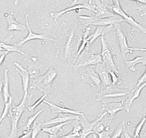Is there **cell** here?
Returning a JSON list of instances; mask_svg holds the SVG:
<instances>
[{"mask_svg": "<svg viewBox=\"0 0 146 138\" xmlns=\"http://www.w3.org/2000/svg\"><path fill=\"white\" fill-rule=\"evenodd\" d=\"M146 83H143L142 85H140L138 88H133L132 90H130L129 93L128 95H126L125 100L123 101V106H124V110H125L127 112L130 111V108L132 105L133 102L136 99L139 98L140 95L141 91L145 88Z\"/></svg>", "mask_w": 146, "mask_h": 138, "instance_id": "obj_12", "label": "cell"}, {"mask_svg": "<svg viewBox=\"0 0 146 138\" xmlns=\"http://www.w3.org/2000/svg\"><path fill=\"white\" fill-rule=\"evenodd\" d=\"M8 53H9L8 52H7V51H5V52H4L3 53H2V54L0 55V66L2 64V63H3L4 61H5V58L6 55H7Z\"/></svg>", "mask_w": 146, "mask_h": 138, "instance_id": "obj_38", "label": "cell"}, {"mask_svg": "<svg viewBox=\"0 0 146 138\" xmlns=\"http://www.w3.org/2000/svg\"><path fill=\"white\" fill-rule=\"evenodd\" d=\"M106 114H107V113L104 112L101 115L99 116L98 117L96 118L94 121L93 122H89L85 115L82 116L81 118H80V125L82 127V131L80 135L77 138H87L90 134H94V131H93V128H94V126L98 122L101 121L105 117V116Z\"/></svg>", "mask_w": 146, "mask_h": 138, "instance_id": "obj_8", "label": "cell"}, {"mask_svg": "<svg viewBox=\"0 0 146 138\" xmlns=\"http://www.w3.org/2000/svg\"><path fill=\"white\" fill-rule=\"evenodd\" d=\"M108 73H109L110 78H111V85L117 86L122 84V78H119V77L118 76V75L116 74V73H113V72H111V71H108Z\"/></svg>", "mask_w": 146, "mask_h": 138, "instance_id": "obj_29", "label": "cell"}, {"mask_svg": "<svg viewBox=\"0 0 146 138\" xmlns=\"http://www.w3.org/2000/svg\"><path fill=\"white\" fill-rule=\"evenodd\" d=\"M95 8H96V12H95L96 16H95V17L106 18V17H111L115 16L111 11L108 10V6L101 3L100 0H96V5H95Z\"/></svg>", "mask_w": 146, "mask_h": 138, "instance_id": "obj_19", "label": "cell"}, {"mask_svg": "<svg viewBox=\"0 0 146 138\" xmlns=\"http://www.w3.org/2000/svg\"><path fill=\"white\" fill-rule=\"evenodd\" d=\"M91 2H92V0H88V4L91 5Z\"/></svg>", "mask_w": 146, "mask_h": 138, "instance_id": "obj_42", "label": "cell"}, {"mask_svg": "<svg viewBox=\"0 0 146 138\" xmlns=\"http://www.w3.org/2000/svg\"><path fill=\"white\" fill-rule=\"evenodd\" d=\"M46 96H47V93H44V94H43V95L42 96H41L40 98H39V99L36 101V102H35L33 103V104H32L31 105V106L28 107V110H29V111L33 112V110H35L36 108H37V107L39 106V104H42V102L43 101H44V99H45Z\"/></svg>", "mask_w": 146, "mask_h": 138, "instance_id": "obj_33", "label": "cell"}, {"mask_svg": "<svg viewBox=\"0 0 146 138\" xmlns=\"http://www.w3.org/2000/svg\"><path fill=\"white\" fill-rule=\"evenodd\" d=\"M129 90H122L117 88L116 86L110 85L100 93H97V101L102 103L111 102H123V97L129 93Z\"/></svg>", "mask_w": 146, "mask_h": 138, "instance_id": "obj_1", "label": "cell"}, {"mask_svg": "<svg viewBox=\"0 0 146 138\" xmlns=\"http://www.w3.org/2000/svg\"><path fill=\"white\" fill-rule=\"evenodd\" d=\"M91 28L90 27H87V28H85V30L84 31L83 33V36H82V42L80 43V46L79 47V49L77 51V53H76V55L74 58V61H73V63H75L76 61V60L78 59V58L80 57V55L82 53V52L84 51L86 47L88 46H89V41L91 40V35H89V34H90V32H91Z\"/></svg>", "mask_w": 146, "mask_h": 138, "instance_id": "obj_18", "label": "cell"}, {"mask_svg": "<svg viewBox=\"0 0 146 138\" xmlns=\"http://www.w3.org/2000/svg\"><path fill=\"white\" fill-rule=\"evenodd\" d=\"M102 110H105L110 115V118L113 119L117 113L124 110L123 102H111L102 103Z\"/></svg>", "mask_w": 146, "mask_h": 138, "instance_id": "obj_15", "label": "cell"}, {"mask_svg": "<svg viewBox=\"0 0 146 138\" xmlns=\"http://www.w3.org/2000/svg\"><path fill=\"white\" fill-rule=\"evenodd\" d=\"M41 131H42V124L33 123V125L31 130V138H36L39 132H41Z\"/></svg>", "mask_w": 146, "mask_h": 138, "instance_id": "obj_28", "label": "cell"}, {"mask_svg": "<svg viewBox=\"0 0 146 138\" xmlns=\"http://www.w3.org/2000/svg\"><path fill=\"white\" fill-rule=\"evenodd\" d=\"M2 86H3V82L0 80V93H2Z\"/></svg>", "mask_w": 146, "mask_h": 138, "instance_id": "obj_41", "label": "cell"}, {"mask_svg": "<svg viewBox=\"0 0 146 138\" xmlns=\"http://www.w3.org/2000/svg\"><path fill=\"white\" fill-rule=\"evenodd\" d=\"M117 138H121V137H117Z\"/></svg>", "mask_w": 146, "mask_h": 138, "instance_id": "obj_45", "label": "cell"}, {"mask_svg": "<svg viewBox=\"0 0 146 138\" xmlns=\"http://www.w3.org/2000/svg\"><path fill=\"white\" fill-rule=\"evenodd\" d=\"M19 138H31V130L25 131L22 136H20Z\"/></svg>", "mask_w": 146, "mask_h": 138, "instance_id": "obj_39", "label": "cell"}, {"mask_svg": "<svg viewBox=\"0 0 146 138\" xmlns=\"http://www.w3.org/2000/svg\"><path fill=\"white\" fill-rule=\"evenodd\" d=\"M125 65L129 69V70H131V72H135L136 66L138 65V64H143L144 66H145L146 58L145 56H143V57L137 56L133 60L125 61Z\"/></svg>", "mask_w": 146, "mask_h": 138, "instance_id": "obj_23", "label": "cell"}, {"mask_svg": "<svg viewBox=\"0 0 146 138\" xmlns=\"http://www.w3.org/2000/svg\"><path fill=\"white\" fill-rule=\"evenodd\" d=\"M14 65L17 67L16 68V71L19 74V75L21 76V79H22V89H23V92H24L23 97L27 99V97H28V88H29L31 72H30L29 69H25L21 64L17 63V62H15Z\"/></svg>", "mask_w": 146, "mask_h": 138, "instance_id": "obj_10", "label": "cell"}, {"mask_svg": "<svg viewBox=\"0 0 146 138\" xmlns=\"http://www.w3.org/2000/svg\"><path fill=\"white\" fill-rule=\"evenodd\" d=\"M25 19H26V28L28 29V35L25 37L24 39H22V40H20L19 43H16V46H15L17 47H21L25 43H26L28 41L31 40H48L50 41H55V40L54 38H50V37H46L44 36V34H36L33 33V32L31 29V27H30L29 25V21H28V14L25 15Z\"/></svg>", "mask_w": 146, "mask_h": 138, "instance_id": "obj_9", "label": "cell"}, {"mask_svg": "<svg viewBox=\"0 0 146 138\" xmlns=\"http://www.w3.org/2000/svg\"><path fill=\"white\" fill-rule=\"evenodd\" d=\"M57 76V72L53 68H49L46 73L42 76H32L34 78V84L36 87L47 93L50 90V85L54 81L56 77Z\"/></svg>", "mask_w": 146, "mask_h": 138, "instance_id": "obj_7", "label": "cell"}, {"mask_svg": "<svg viewBox=\"0 0 146 138\" xmlns=\"http://www.w3.org/2000/svg\"><path fill=\"white\" fill-rule=\"evenodd\" d=\"M115 30H116V35H117V40H118L119 46L120 48L121 54L122 55V58H125L126 54L131 53L132 54L133 52H145V48H135V47H131L128 45V40L127 37L123 33L122 30L120 28V25L119 24H115L114 26Z\"/></svg>", "mask_w": 146, "mask_h": 138, "instance_id": "obj_5", "label": "cell"}, {"mask_svg": "<svg viewBox=\"0 0 146 138\" xmlns=\"http://www.w3.org/2000/svg\"><path fill=\"white\" fill-rule=\"evenodd\" d=\"M26 100H27L26 98L22 97L21 102L18 105H15L13 107H12V105H11V108H10L7 115L11 119V129L8 138H16V137H17V132H18V123L22 114L25 111Z\"/></svg>", "mask_w": 146, "mask_h": 138, "instance_id": "obj_2", "label": "cell"}, {"mask_svg": "<svg viewBox=\"0 0 146 138\" xmlns=\"http://www.w3.org/2000/svg\"><path fill=\"white\" fill-rule=\"evenodd\" d=\"M80 116L76 115H72V114H59V115L56 117L54 119H50L45 123H42V125H56L59 123H65L68 121H74V120H80Z\"/></svg>", "mask_w": 146, "mask_h": 138, "instance_id": "obj_17", "label": "cell"}, {"mask_svg": "<svg viewBox=\"0 0 146 138\" xmlns=\"http://www.w3.org/2000/svg\"><path fill=\"white\" fill-rule=\"evenodd\" d=\"M124 127H125V125H124V123H123L122 125H120L118 128H117V130L115 131L112 134V135L110 137V138H117L118 137H120L122 134V131H123Z\"/></svg>", "mask_w": 146, "mask_h": 138, "instance_id": "obj_35", "label": "cell"}, {"mask_svg": "<svg viewBox=\"0 0 146 138\" xmlns=\"http://www.w3.org/2000/svg\"><path fill=\"white\" fill-rule=\"evenodd\" d=\"M81 78L89 85L92 87H96L100 89V84H101L100 78L98 74L95 72L94 69H91V68L88 69L85 73H82Z\"/></svg>", "mask_w": 146, "mask_h": 138, "instance_id": "obj_14", "label": "cell"}, {"mask_svg": "<svg viewBox=\"0 0 146 138\" xmlns=\"http://www.w3.org/2000/svg\"><path fill=\"white\" fill-rule=\"evenodd\" d=\"M128 1H130V0H128ZM131 1H134V2H139V3L144 4V5H145L146 3V0H131Z\"/></svg>", "mask_w": 146, "mask_h": 138, "instance_id": "obj_40", "label": "cell"}, {"mask_svg": "<svg viewBox=\"0 0 146 138\" xmlns=\"http://www.w3.org/2000/svg\"><path fill=\"white\" fill-rule=\"evenodd\" d=\"M94 70L98 74L99 77L100 78V81H101L100 90H104L108 86L111 85V78H110L108 71L105 68V67L102 65V63L96 64Z\"/></svg>", "mask_w": 146, "mask_h": 138, "instance_id": "obj_13", "label": "cell"}, {"mask_svg": "<svg viewBox=\"0 0 146 138\" xmlns=\"http://www.w3.org/2000/svg\"><path fill=\"white\" fill-rule=\"evenodd\" d=\"M44 108L43 109H42V110H39V111L37 112L36 114H34L33 116H31V117L29 118V119H28V122H27V125H26V127H25V131H29L31 130V125H33V123L35 122V120L36 119V118L38 117V116L39 115V114H41V113H42L43 111H44Z\"/></svg>", "mask_w": 146, "mask_h": 138, "instance_id": "obj_31", "label": "cell"}, {"mask_svg": "<svg viewBox=\"0 0 146 138\" xmlns=\"http://www.w3.org/2000/svg\"><path fill=\"white\" fill-rule=\"evenodd\" d=\"M145 82H146V73H145V70L143 74L142 75L140 78H139V80H138V81H137V84H136L135 88H138L139 86L142 85L143 83H145Z\"/></svg>", "mask_w": 146, "mask_h": 138, "instance_id": "obj_36", "label": "cell"}, {"mask_svg": "<svg viewBox=\"0 0 146 138\" xmlns=\"http://www.w3.org/2000/svg\"><path fill=\"white\" fill-rule=\"evenodd\" d=\"M0 138H2V137H0Z\"/></svg>", "mask_w": 146, "mask_h": 138, "instance_id": "obj_46", "label": "cell"}, {"mask_svg": "<svg viewBox=\"0 0 146 138\" xmlns=\"http://www.w3.org/2000/svg\"><path fill=\"white\" fill-rule=\"evenodd\" d=\"M0 48H2L3 50L7 51L8 52H19L20 54L23 55L25 57H28V55L27 53H25V52H22V50H20L18 47L15 46H12V45L7 44V43H4V42H0Z\"/></svg>", "mask_w": 146, "mask_h": 138, "instance_id": "obj_26", "label": "cell"}, {"mask_svg": "<svg viewBox=\"0 0 146 138\" xmlns=\"http://www.w3.org/2000/svg\"><path fill=\"white\" fill-rule=\"evenodd\" d=\"M73 121H68L65 122V123H59V124H56V125H54L53 126L50 127H45V128H42V132L44 133H48V134H50V135H55V134H57L59 131L61 130L62 128L65 125H68L69 123H70Z\"/></svg>", "mask_w": 146, "mask_h": 138, "instance_id": "obj_25", "label": "cell"}, {"mask_svg": "<svg viewBox=\"0 0 146 138\" xmlns=\"http://www.w3.org/2000/svg\"><path fill=\"white\" fill-rule=\"evenodd\" d=\"M146 117L144 116L143 119H141V121L139 122V124L136 126L135 131H134V134H133V138H139V135H140V133L142 131V129H143V126H144L145 123Z\"/></svg>", "mask_w": 146, "mask_h": 138, "instance_id": "obj_30", "label": "cell"}, {"mask_svg": "<svg viewBox=\"0 0 146 138\" xmlns=\"http://www.w3.org/2000/svg\"><path fill=\"white\" fill-rule=\"evenodd\" d=\"M109 1H110V2H112V0H109Z\"/></svg>", "mask_w": 146, "mask_h": 138, "instance_id": "obj_44", "label": "cell"}, {"mask_svg": "<svg viewBox=\"0 0 146 138\" xmlns=\"http://www.w3.org/2000/svg\"><path fill=\"white\" fill-rule=\"evenodd\" d=\"M112 134H113V131L110 129V127H106L103 131L97 133L96 134L99 137V138H110Z\"/></svg>", "mask_w": 146, "mask_h": 138, "instance_id": "obj_34", "label": "cell"}, {"mask_svg": "<svg viewBox=\"0 0 146 138\" xmlns=\"http://www.w3.org/2000/svg\"><path fill=\"white\" fill-rule=\"evenodd\" d=\"M80 19L85 26H90V25L96 26H114L115 24H119L120 22H124L122 19L117 18L115 16L111 17H106V18H98V17H88V16H80Z\"/></svg>", "mask_w": 146, "mask_h": 138, "instance_id": "obj_6", "label": "cell"}, {"mask_svg": "<svg viewBox=\"0 0 146 138\" xmlns=\"http://www.w3.org/2000/svg\"><path fill=\"white\" fill-rule=\"evenodd\" d=\"M82 131V127L80 125H76L74 126L73 131L62 138H77L80 136Z\"/></svg>", "mask_w": 146, "mask_h": 138, "instance_id": "obj_27", "label": "cell"}, {"mask_svg": "<svg viewBox=\"0 0 146 138\" xmlns=\"http://www.w3.org/2000/svg\"><path fill=\"white\" fill-rule=\"evenodd\" d=\"M93 138H96V134H94V136H93Z\"/></svg>", "mask_w": 146, "mask_h": 138, "instance_id": "obj_43", "label": "cell"}, {"mask_svg": "<svg viewBox=\"0 0 146 138\" xmlns=\"http://www.w3.org/2000/svg\"><path fill=\"white\" fill-rule=\"evenodd\" d=\"M112 29H113V26H97L96 28V31L91 34V38L90 41H89V46L92 44L99 37H101L102 35H105V34L110 32Z\"/></svg>", "mask_w": 146, "mask_h": 138, "instance_id": "obj_22", "label": "cell"}, {"mask_svg": "<svg viewBox=\"0 0 146 138\" xmlns=\"http://www.w3.org/2000/svg\"><path fill=\"white\" fill-rule=\"evenodd\" d=\"M85 3H87L86 0H74L72 3H71V5H70V6L76 5H82V4Z\"/></svg>", "mask_w": 146, "mask_h": 138, "instance_id": "obj_37", "label": "cell"}, {"mask_svg": "<svg viewBox=\"0 0 146 138\" xmlns=\"http://www.w3.org/2000/svg\"><path fill=\"white\" fill-rule=\"evenodd\" d=\"M102 63V58H101V55H100L92 54L88 59L86 60V61H84L83 63H80V64L76 65V68L82 67H86L91 65H96V64H99V63Z\"/></svg>", "mask_w": 146, "mask_h": 138, "instance_id": "obj_24", "label": "cell"}, {"mask_svg": "<svg viewBox=\"0 0 146 138\" xmlns=\"http://www.w3.org/2000/svg\"><path fill=\"white\" fill-rule=\"evenodd\" d=\"M80 9H87L89 10V11H91L93 12H96V8H95V5H90L88 3H85V4H82V5H73L70 6L69 7H67L65 9L62 10V11H59V12H56V13H50V17L54 19V20L56 21L57 19L59 18V17H61L62 15L65 14V13H68L69 11H78Z\"/></svg>", "mask_w": 146, "mask_h": 138, "instance_id": "obj_11", "label": "cell"}, {"mask_svg": "<svg viewBox=\"0 0 146 138\" xmlns=\"http://www.w3.org/2000/svg\"><path fill=\"white\" fill-rule=\"evenodd\" d=\"M101 46H102V51L100 55L102 58V64L108 71H111L118 75L119 70L115 64L113 55L111 54V50L105 39V35L101 36Z\"/></svg>", "mask_w": 146, "mask_h": 138, "instance_id": "obj_3", "label": "cell"}, {"mask_svg": "<svg viewBox=\"0 0 146 138\" xmlns=\"http://www.w3.org/2000/svg\"><path fill=\"white\" fill-rule=\"evenodd\" d=\"M112 4H113L112 5L108 6V7L110 8L113 12H114L116 14L122 17L124 22H128V24L132 26V28L139 30V31L143 32L144 34H145V28L144 26L139 24V22H137L133 17L127 14L123 11V9H122L120 5V3H119V0H112Z\"/></svg>", "mask_w": 146, "mask_h": 138, "instance_id": "obj_4", "label": "cell"}, {"mask_svg": "<svg viewBox=\"0 0 146 138\" xmlns=\"http://www.w3.org/2000/svg\"><path fill=\"white\" fill-rule=\"evenodd\" d=\"M11 105H12V98H11V99H9V101H8L7 103L5 104L3 111H2V115L0 116V125H1V123H2V120H3V119L7 116V114H8V112H9L10 108H11Z\"/></svg>", "mask_w": 146, "mask_h": 138, "instance_id": "obj_32", "label": "cell"}, {"mask_svg": "<svg viewBox=\"0 0 146 138\" xmlns=\"http://www.w3.org/2000/svg\"><path fill=\"white\" fill-rule=\"evenodd\" d=\"M2 96H3V100L5 104L7 103L11 98H12L10 93L9 90V79H8V69H6L5 70V76H4L3 86H2Z\"/></svg>", "mask_w": 146, "mask_h": 138, "instance_id": "obj_21", "label": "cell"}, {"mask_svg": "<svg viewBox=\"0 0 146 138\" xmlns=\"http://www.w3.org/2000/svg\"><path fill=\"white\" fill-rule=\"evenodd\" d=\"M43 102L47 104L48 105H49L50 108H51L53 113H54V114H72V115L79 116H82L85 115L82 112L80 111V110H75L68 108L59 106V105H57V104H54V103L50 102H48V101L45 100V99L43 101Z\"/></svg>", "mask_w": 146, "mask_h": 138, "instance_id": "obj_16", "label": "cell"}, {"mask_svg": "<svg viewBox=\"0 0 146 138\" xmlns=\"http://www.w3.org/2000/svg\"><path fill=\"white\" fill-rule=\"evenodd\" d=\"M7 17V30L8 31H19V32H24L25 31L26 26L23 24H21L17 21H16L15 18L13 17V14H5V15Z\"/></svg>", "mask_w": 146, "mask_h": 138, "instance_id": "obj_20", "label": "cell"}]
</instances>
